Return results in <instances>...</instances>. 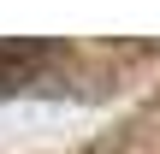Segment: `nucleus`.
<instances>
[{
  "label": "nucleus",
  "mask_w": 160,
  "mask_h": 154,
  "mask_svg": "<svg viewBox=\"0 0 160 154\" xmlns=\"http://www.w3.org/2000/svg\"><path fill=\"white\" fill-rule=\"evenodd\" d=\"M53 59H59V47H53V42H0V95H6V89L36 83Z\"/></svg>",
  "instance_id": "obj_1"
}]
</instances>
